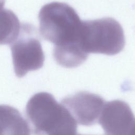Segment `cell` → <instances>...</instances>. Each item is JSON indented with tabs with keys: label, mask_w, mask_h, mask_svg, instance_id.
<instances>
[{
	"label": "cell",
	"mask_w": 135,
	"mask_h": 135,
	"mask_svg": "<svg viewBox=\"0 0 135 135\" xmlns=\"http://www.w3.org/2000/svg\"><path fill=\"white\" fill-rule=\"evenodd\" d=\"M26 115L35 135L76 134L77 122L49 93L33 95L26 104Z\"/></svg>",
	"instance_id": "6da1fadb"
},
{
	"label": "cell",
	"mask_w": 135,
	"mask_h": 135,
	"mask_svg": "<svg viewBox=\"0 0 135 135\" xmlns=\"http://www.w3.org/2000/svg\"><path fill=\"white\" fill-rule=\"evenodd\" d=\"M38 19L41 36L54 47L79 43L82 21L68 4L57 2L46 4L41 9Z\"/></svg>",
	"instance_id": "7a4b0ae2"
},
{
	"label": "cell",
	"mask_w": 135,
	"mask_h": 135,
	"mask_svg": "<svg viewBox=\"0 0 135 135\" xmlns=\"http://www.w3.org/2000/svg\"><path fill=\"white\" fill-rule=\"evenodd\" d=\"M79 43L89 53L113 55L120 52L125 45L123 28L111 17L82 21Z\"/></svg>",
	"instance_id": "3957f363"
},
{
	"label": "cell",
	"mask_w": 135,
	"mask_h": 135,
	"mask_svg": "<svg viewBox=\"0 0 135 135\" xmlns=\"http://www.w3.org/2000/svg\"><path fill=\"white\" fill-rule=\"evenodd\" d=\"M10 46L14 71L18 78L43 66L44 52L36 35L35 28L31 24H21L19 34Z\"/></svg>",
	"instance_id": "277c9868"
},
{
	"label": "cell",
	"mask_w": 135,
	"mask_h": 135,
	"mask_svg": "<svg viewBox=\"0 0 135 135\" xmlns=\"http://www.w3.org/2000/svg\"><path fill=\"white\" fill-rule=\"evenodd\" d=\"M61 103L78 124L89 126L98 122L105 102L99 95L82 91L64 98Z\"/></svg>",
	"instance_id": "5b68a950"
},
{
	"label": "cell",
	"mask_w": 135,
	"mask_h": 135,
	"mask_svg": "<svg viewBox=\"0 0 135 135\" xmlns=\"http://www.w3.org/2000/svg\"><path fill=\"white\" fill-rule=\"evenodd\" d=\"M98 122L105 135H129L135 117L126 102L116 100L105 103Z\"/></svg>",
	"instance_id": "8992f818"
},
{
	"label": "cell",
	"mask_w": 135,
	"mask_h": 135,
	"mask_svg": "<svg viewBox=\"0 0 135 135\" xmlns=\"http://www.w3.org/2000/svg\"><path fill=\"white\" fill-rule=\"evenodd\" d=\"M27 122L18 110L0 105V135H30Z\"/></svg>",
	"instance_id": "52a82bcc"
},
{
	"label": "cell",
	"mask_w": 135,
	"mask_h": 135,
	"mask_svg": "<svg viewBox=\"0 0 135 135\" xmlns=\"http://www.w3.org/2000/svg\"><path fill=\"white\" fill-rule=\"evenodd\" d=\"M5 0H0V45L11 44L18 36L21 24L16 15L4 8Z\"/></svg>",
	"instance_id": "ba28073f"
},
{
	"label": "cell",
	"mask_w": 135,
	"mask_h": 135,
	"mask_svg": "<svg viewBox=\"0 0 135 135\" xmlns=\"http://www.w3.org/2000/svg\"><path fill=\"white\" fill-rule=\"evenodd\" d=\"M53 54L56 63L66 68H73L80 65L88 56V54L83 50L80 44L54 47Z\"/></svg>",
	"instance_id": "9c48e42d"
},
{
	"label": "cell",
	"mask_w": 135,
	"mask_h": 135,
	"mask_svg": "<svg viewBox=\"0 0 135 135\" xmlns=\"http://www.w3.org/2000/svg\"><path fill=\"white\" fill-rule=\"evenodd\" d=\"M129 135H135V123L133 126Z\"/></svg>",
	"instance_id": "30bf717a"
},
{
	"label": "cell",
	"mask_w": 135,
	"mask_h": 135,
	"mask_svg": "<svg viewBox=\"0 0 135 135\" xmlns=\"http://www.w3.org/2000/svg\"><path fill=\"white\" fill-rule=\"evenodd\" d=\"M75 135H82V134H75Z\"/></svg>",
	"instance_id": "8fae6325"
}]
</instances>
